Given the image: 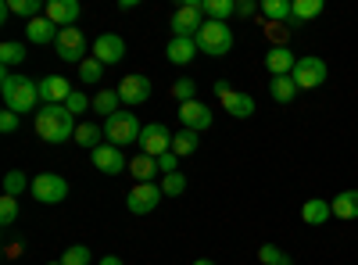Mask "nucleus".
<instances>
[{
	"label": "nucleus",
	"mask_w": 358,
	"mask_h": 265,
	"mask_svg": "<svg viewBox=\"0 0 358 265\" xmlns=\"http://www.w3.org/2000/svg\"><path fill=\"white\" fill-rule=\"evenodd\" d=\"M201 11L212 22H226L229 15H236V0H201Z\"/></svg>",
	"instance_id": "nucleus-26"
},
{
	"label": "nucleus",
	"mask_w": 358,
	"mask_h": 265,
	"mask_svg": "<svg viewBox=\"0 0 358 265\" xmlns=\"http://www.w3.org/2000/svg\"><path fill=\"white\" fill-rule=\"evenodd\" d=\"M215 97L222 101L226 115H233V119H251L255 115V97L251 94H241V90H233L229 83H215Z\"/></svg>",
	"instance_id": "nucleus-8"
},
{
	"label": "nucleus",
	"mask_w": 358,
	"mask_h": 265,
	"mask_svg": "<svg viewBox=\"0 0 358 265\" xmlns=\"http://www.w3.org/2000/svg\"><path fill=\"white\" fill-rule=\"evenodd\" d=\"M47 265H62V262H47Z\"/></svg>",
	"instance_id": "nucleus-46"
},
{
	"label": "nucleus",
	"mask_w": 358,
	"mask_h": 265,
	"mask_svg": "<svg viewBox=\"0 0 358 265\" xmlns=\"http://www.w3.org/2000/svg\"><path fill=\"white\" fill-rule=\"evenodd\" d=\"M162 187L158 183H136L133 190H129V197H126V208L133 212V215H151L158 204H162Z\"/></svg>",
	"instance_id": "nucleus-11"
},
{
	"label": "nucleus",
	"mask_w": 358,
	"mask_h": 265,
	"mask_svg": "<svg viewBox=\"0 0 358 265\" xmlns=\"http://www.w3.org/2000/svg\"><path fill=\"white\" fill-rule=\"evenodd\" d=\"M15 129H18V111L4 108L0 111V133H15Z\"/></svg>",
	"instance_id": "nucleus-41"
},
{
	"label": "nucleus",
	"mask_w": 358,
	"mask_h": 265,
	"mask_svg": "<svg viewBox=\"0 0 358 265\" xmlns=\"http://www.w3.org/2000/svg\"><path fill=\"white\" fill-rule=\"evenodd\" d=\"M118 104H122V97H118V90H101L94 97V111L104 115V119H111V115H118Z\"/></svg>",
	"instance_id": "nucleus-29"
},
{
	"label": "nucleus",
	"mask_w": 358,
	"mask_h": 265,
	"mask_svg": "<svg viewBox=\"0 0 358 265\" xmlns=\"http://www.w3.org/2000/svg\"><path fill=\"white\" fill-rule=\"evenodd\" d=\"M268 94H273V101L276 104H290L297 94H301V90H297V83H294V76H276L273 83H268Z\"/></svg>",
	"instance_id": "nucleus-24"
},
{
	"label": "nucleus",
	"mask_w": 358,
	"mask_h": 265,
	"mask_svg": "<svg viewBox=\"0 0 358 265\" xmlns=\"http://www.w3.org/2000/svg\"><path fill=\"white\" fill-rule=\"evenodd\" d=\"M322 15V0H294L290 4V22H312Z\"/></svg>",
	"instance_id": "nucleus-27"
},
{
	"label": "nucleus",
	"mask_w": 358,
	"mask_h": 265,
	"mask_svg": "<svg viewBox=\"0 0 358 265\" xmlns=\"http://www.w3.org/2000/svg\"><path fill=\"white\" fill-rule=\"evenodd\" d=\"M97 265H126V262H122V258H115V255H108V258H101Z\"/></svg>",
	"instance_id": "nucleus-44"
},
{
	"label": "nucleus",
	"mask_w": 358,
	"mask_h": 265,
	"mask_svg": "<svg viewBox=\"0 0 358 265\" xmlns=\"http://www.w3.org/2000/svg\"><path fill=\"white\" fill-rule=\"evenodd\" d=\"M301 219H305L308 226H326V222L334 219L330 201H322V197H312V201H305V204H301Z\"/></svg>",
	"instance_id": "nucleus-21"
},
{
	"label": "nucleus",
	"mask_w": 358,
	"mask_h": 265,
	"mask_svg": "<svg viewBox=\"0 0 358 265\" xmlns=\"http://www.w3.org/2000/svg\"><path fill=\"white\" fill-rule=\"evenodd\" d=\"M65 108H69V115H83L86 108H94V97H86L83 90H72V97L65 101Z\"/></svg>",
	"instance_id": "nucleus-40"
},
{
	"label": "nucleus",
	"mask_w": 358,
	"mask_h": 265,
	"mask_svg": "<svg viewBox=\"0 0 358 265\" xmlns=\"http://www.w3.org/2000/svg\"><path fill=\"white\" fill-rule=\"evenodd\" d=\"M197 50L208 54V57H226L233 50V29L226 22H212L208 18L197 33Z\"/></svg>",
	"instance_id": "nucleus-3"
},
{
	"label": "nucleus",
	"mask_w": 358,
	"mask_h": 265,
	"mask_svg": "<svg viewBox=\"0 0 358 265\" xmlns=\"http://www.w3.org/2000/svg\"><path fill=\"white\" fill-rule=\"evenodd\" d=\"M236 15L251 18V15H258V4H255V0H236Z\"/></svg>",
	"instance_id": "nucleus-43"
},
{
	"label": "nucleus",
	"mask_w": 358,
	"mask_h": 265,
	"mask_svg": "<svg viewBox=\"0 0 358 265\" xmlns=\"http://www.w3.org/2000/svg\"><path fill=\"white\" fill-rule=\"evenodd\" d=\"M179 122H183V129H190V133H204L208 126L215 122V115H212L208 104L190 101V104H179Z\"/></svg>",
	"instance_id": "nucleus-13"
},
{
	"label": "nucleus",
	"mask_w": 358,
	"mask_h": 265,
	"mask_svg": "<svg viewBox=\"0 0 358 265\" xmlns=\"http://www.w3.org/2000/svg\"><path fill=\"white\" fill-rule=\"evenodd\" d=\"M194 265H215L212 258H194Z\"/></svg>",
	"instance_id": "nucleus-45"
},
{
	"label": "nucleus",
	"mask_w": 358,
	"mask_h": 265,
	"mask_svg": "<svg viewBox=\"0 0 358 265\" xmlns=\"http://www.w3.org/2000/svg\"><path fill=\"white\" fill-rule=\"evenodd\" d=\"M22 62H25V47L18 40H4V43H0V65H4V72L11 65H22Z\"/></svg>",
	"instance_id": "nucleus-30"
},
{
	"label": "nucleus",
	"mask_w": 358,
	"mask_h": 265,
	"mask_svg": "<svg viewBox=\"0 0 358 265\" xmlns=\"http://www.w3.org/2000/svg\"><path fill=\"white\" fill-rule=\"evenodd\" d=\"M8 8H11V15H22L25 22H33V18H40L47 11L43 0H8Z\"/></svg>",
	"instance_id": "nucleus-28"
},
{
	"label": "nucleus",
	"mask_w": 358,
	"mask_h": 265,
	"mask_svg": "<svg viewBox=\"0 0 358 265\" xmlns=\"http://www.w3.org/2000/svg\"><path fill=\"white\" fill-rule=\"evenodd\" d=\"M43 15L57 29H72V25H79V0H50Z\"/></svg>",
	"instance_id": "nucleus-16"
},
{
	"label": "nucleus",
	"mask_w": 358,
	"mask_h": 265,
	"mask_svg": "<svg viewBox=\"0 0 358 265\" xmlns=\"http://www.w3.org/2000/svg\"><path fill=\"white\" fill-rule=\"evenodd\" d=\"M330 208H334V215L344 219V222L358 219V190H344V194H337V197L330 201Z\"/></svg>",
	"instance_id": "nucleus-22"
},
{
	"label": "nucleus",
	"mask_w": 358,
	"mask_h": 265,
	"mask_svg": "<svg viewBox=\"0 0 358 265\" xmlns=\"http://www.w3.org/2000/svg\"><path fill=\"white\" fill-rule=\"evenodd\" d=\"M22 190H33V180H29L25 172H18V169H11L8 176H4V194L8 197H18Z\"/></svg>",
	"instance_id": "nucleus-32"
},
{
	"label": "nucleus",
	"mask_w": 358,
	"mask_h": 265,
	"mask_svg": "<svg viewBox=\"0 0 358 265\" xmlns=\"http://www.w3.org/2000/svg\"><path fill=\"white\" fill-rule=\"evenodd\" d=\"M290 76L297 83V90H319V86L326 83V76H330V69H326L322 57H297Z\"/></svg>",
	"instance_id": "nucleus-7"
},
{
	"label": "nucleus",
	"mask_w": 358,
	"mask_h": 265,
	"mask_svg": "<svg viewBox=\"0 0 358 265\" xmlns=\"http://www.w3.org/2000/svg\"><path fill=\"white\" fill-rule=\"evenodd\" d=\"M90 57H97L101 65H118L126 57V40L122 36H115V33H104L94 40V54Z\"/></svg>",
	"instance_id": "nucleus-14"
},
{
	"label": "nucleus",
	"mask_w": 358,
	"mask_h": 265,
	"mask_svg": "<svg viewBox=\"0 0 358 265\" xmlns=\"http://www.w3.org/2000/svg\"><path fill=\"white\" fill-rule=\"evenodd\" d=\"M36 136L47 143H65L76 136V115H69L65 104H43L36 111Z\"/></svg>",
	"instance_id": "nucleus-1"
},
{
	"label": "nucleus",
	"mask_w": 358,
	"mask_h": 265,
	"mask_svg": "<svg viewBox=\"0 0 358 265\" xmlns=\"http://www.w3.org/2000/svg\"><path fill=\"white\" fill-rule=\"evenodd\" d=\"M158 172H162V176L179 172V155H172V151H169V155H162V158H158Z\"/></svg>",
	"instance_id": "nucleus-42"
},
{
	"label": "nucleus",
	"mask_w": 358,
	"mask_h": 265,
	"mask_svg": "<svg viewBox=\"0 0 358 265\" xmlns=\"http://www.w3.org/2000/svg\"><path fill=\"white\" fill-rule=\"evenodd\" d=\"M165 57L172 65H190L197 57V40H183V36H172L165 47Z\"/></svg>",
	"instance_id": "nucleus-19"
},
{
	"label": "nucleus",
	"mask_w": 358,
	"mask_h": 265,
	"mask_svg": "<svg viewBox=\"0 0 358 265\" xmlns=\"http://www.w3.org/2000/svg\"><path fill=\"white\" fill-rule=\"evenodd\" d=\"M129 172H133V180L136 183H155V176H158V158L151 155H136L129 162Z\"/></svg>",
	"instance_id": "nucleus-23"
},
{
	"label": "nucleus",
	"mask_w": 358,
	"mask_h": 265,
	"mask_svg": "<svg viewBox=\"0 0 358 265\" xmlns=\"http://www.w3.org/2000/svg\"><path fill=\"white\" fill-rule=\"evenodd\" d=\"M72 90H76V86H72L65 76H47V79H40V101H43V104H65V101L72 97Z\"/></svg>",
	"instance_id": "nucleus-15"
},
{
	"label": "nucleus",
	"mask_w": 358,
	"mask_h": 265,
	"mask_svg": "<svg viewBox=\"0 0 358 265\" xmlns=\"http://www.w3.org/2000/svg\"><path fill=\"white\" fill-rule=\"evenodd\" d=\"M294 65H297V57L290 54V47H273V50L265 54V69L273 72V79L276 76H290Z\"/></svg>",
	"instance_id": "nucleus-20"
},
{
	"label": "nucleus",
	"mask_w": 358,
	"mask_h": 265,
	"mask_svg": "<svg viewBox=\"0 0 358 265\" xmlns=\"http://www.w3.org/2000/svg\"><path fill=\"white\" fill-rule=\"evenodd\" d=\"M104 79V65L97 62V57H86V62L79 65V83H86V86H97Z\"/></svg>",
	"instance_id": "nucleus-34"
},
{
	"label": "nucleus",
	"mask_w": 358,
	"mask_h": 265,
	"mask_svg": "<svg viewBox=\"0 0 358 265\" xmlns=\"http://www.w3.org/2000/svg\"><path fill=\"white\" fill-rule=\"evenodd\" d=\"M90 258H94V255H90V248L86 244H72L62 258H57V262H62V265H90Z\"/></svg>",
	"instance_id": "nucleus-38"
},
{
	"label": "nucleus",
	"mask_w": 358,
	"mask_h": 265,
	"mask_svg": "<svg viewBox=\"0 0 358 265\" xmlns=\"http://www.w3.org/2000/svg\"><path fill=\"white\" fill-rule=\"evenodd\" d=\"M101 136H104V126H97V122H79L72 140H76L79 147H86V151H97V147H101Z\"/></svg>",
	"instance_id": "nucleus-25"
},
{
	"label": "nucleus",
	"mask_w": 358,
	"mask_h": 265,
	"mask_svg": "<svg viewBox=\"0 0 358 265\" xmlns=\"http://www.w3.org/2000/svg\"><path fill=\"white\" fill-rule=\"evenodd\" d=\"M140 133H143V126H140V119L133 111H118V115H111V119H104V136L115 147L140 143Z\"/></svg>",
	"instance_id": "nucleus-4"
},
{
	"label": "nucleus",
	"mask_w": 358,
	"mask_h": 265,
	"mask_svg": "<svg viewBox=\"0 0 358 265\" xmlns=\"http://www.w3.org/2000/svg\"><path fill=\"white\" fill-rule=\"evenodd\" d=\"M86 50H94V47L86 43V36H83V29H79V25L62 29V33H57L54 54L62 57V62H69V65H83V62H86Z\"/></svg>",
	"instance_id": "nucleus-5"
},
{
	"label": "nucleus",
	"mask_w": 358,
	"mask_h": 265,
	"mask_svg": "<svg viewBox=\"0 0 358 265\" xmlns=\"http://www.w3.org/2000/svg\"><path fill=\"white\" fill-rule=\"evenodd\" d=\"M0 94H4V108H11L18 115H29V111H36V104H40V83H33L29 76L4 72L0 76Z\"/></svg>",
	"instance_id": "nucleus-2"
},
{
	"label": "nucleus",
	"mask_w": 358,
	"mask_h": 265,
	"mask_svg": "<svg viewBox=\"0 0 358 265\" xmlns=\"http://www.w3.org/2000/svg\"><path fill=\"white\" fill-rule=\"evenodd\" d=\"M194 94H197L194 79H176V83H172V97H176L179 104H190V101H197Z\"/></svg>",
	"instance_id": "nucleus-39"
},
{
	"label": "nucleus",
	"mask_w": 358,
	"mask_h": 265,
	"mask_svg": "<svg viewBox=\"0 0 358 265\" xmlns=\"http://www.w3.org/2000/svg\"><path fill=\"white\" fill-rule=\"evenodd\" d=\"M15 219H18V197H0V226L4 229H11L15 226Z\"/></svg>",
	"instance_id": "nucleus-37"
},
{
	"label": "nucleus",
	"mask_w": 358,
	"mask_h": 265,
	"mask_svg": "<svg viewBox=\"0 0 358 265\" xmlns=\"http://www.w3.org/2000/svg\"><path fill=\"white\" fill-rule=\"evenodd\" d=\"M201 25H204L201 0H194V4H183V8H176V11H172V22H169L172 36H183V40H197Z\"/></svg>",
	"instance_id": "nucleus-6"
},
{
	"label": "nucleus",
	"mask_w": 358,
	"mask_h": 265,
	"mask_svg": "<svg viewBox=\"0 0 358 265\" xmlns=\"http://www.w3.org/2000/svg\"><path fill=\"white\" fill-rule=\"evenodd\" d=\"M262 15H265L268 22H276V25L290 22V0H265V4H262Z\"/></svg>",
	"instance_id": "nucleus-31"
},
{
	"label": "nucleus",
	"mask_w": 358,
	"mask_h": 265,
	"mask_svg": "<svg viewBox=\"0 0 358 265\" xmlns=\"http://www.w3.org/2000/svg\"><path fill=\"white\" fill-rule=\"evenodd\" d=\"M118 97H122V104H143L151 97V79L147 76H126L118 83Z\"/></svg>",
	"instance_id": "nucleus-17"
},
{
	"label": "nucleus",
	"mask_w": 358,
	"mask_h": 265,
	"mask_svg": "<svg viewBox=\"0 0 358 265\" xmlns=\"http://www.w3.org/2000/svg\"><path fill=\"white\" fill-rule=\"evenodd\" d=\"M172 136L176 133H169L162 122H147L143 133H140V155H151V158L169 155L172 151Z\"/></svg>",
	"instance_id": "nucleus-10"
},
{
	"label": "nucleus",
	"mask_w": 358,
	"mask_h": 265,
	"mask_svg": "<svg viewBox=\"0 0 358 265\" xmlns=\"http://www.w3.org/2000/svg\"><path fill=\"white\" fill-rule=\"evenodd\" d=\"M162 194L165 197H183L187 194V176L183 172H169V176H162Z\"/></svg>",
	"instance_id": "nucleus-33"
},
{
	"label": "nucleus",
	"mask_w": 358,
	"mask_h": 265,
	"mask_svg": "<svg viewBox=\"0 0 358 265\" xmlns=\"http://www.w3.org/2000/svg\"><path fill=\"white\" fill-rule=\"evenodd\" d=\"M33 197L40 204H62L69 197V183L57 172H40L36 180H33Z\"/></svg>",
	"instance_id": "nucleus-9"
},
{
	"label": "nucleus",
	"mask_w": 358,
	"mask_h": 265,
	"mask_svg": "<svg viewBox=\"0 0 358 265\" xmlns=\"http://www.w3.org/2000/svg\"><path fill=\"white\" fill-rule=\"evenodd\" d=\"M57 29L47 15H40V18H33V22H25V40L29 43H40V47H47V43H57Z\"/></svg>",
	"instance_id": "nucleus-18"
},
{
	"label": "nucleus",
	"mask_w": 358,
	"mask_h": 265,
	"mask_svg": "<svg viewBox=\"0 0 358 265\" xmlns=\"http://www.w3.org/2000/svg\"><path fill=\"white\" fill-rule=\"evenodd\" d=\"M90 158H94V169L104 172V176H118V172H126V155H122V147H115V143H101L97 151H90Z\"/></svg>",
	"instance_id": "nucleus-12"
},
{
	"label": "nucleus",
	"mask_w": 358,
	"mask_h": 265,
	"mask_svg": "<svg viewBox=\"0 0 358 265\" xmlns=\"http://www.w3.org/2000/svg\"><path fill=\"white\" fill-rule=\"evenodd\" d=\"M194 151H197V133L183 129V133H176V136H172V155L187 158V155H194Z\"/></svg>",
	"instance_id": "nucleus-35"
},
{
	"label": "nucleus",
	"mask_w": 358,
	"mask_h": 265,
	"mask_svg": "<svg viewBox=\"0 0 358 265\" xmlns=\"http://www.w3.org/2000/svg\"><path fill=\"white\" fill-rule=\"evenodd\" d=\"M258 262H262V265H290L287 251L276 248V244H262V248H258Z\"/></svg>",
	"instance_id": "nucleus-36"
}]
</instances>
